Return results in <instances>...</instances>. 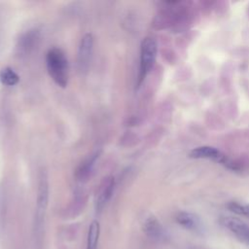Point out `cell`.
Returning a JSON list of instances; mask_svg holds the SVG:
<instances>
[{"mask_svg":"<svg viewBox=\"0 0 249 249\" xmlns=\"http://www.w3.org/2000/svg\"><path fill=\"white\" fill-rule=\"evenodd\" d=\"M47 69L53 82L65 88L68 83V60L64 52L59 48H52L46 55Z\"/></svg>","mask_w":249,"mask_h":249,"instance_id":"cell-1","label":"cell"},{"mask_svg":"<svg viewBox=\"0 0 249 249\" xmlns=\"http://www.w3.org/2000/svg\"><path fill=\"white\" fill-rule=\"evenodd\" d=\"M48 200H49V185L47 181V176L42 173L39 180V185H38L36 213H35V231L39 236L41 235V232L43 230L46 211L48 207Z\"/></svg>","mask_w":249,"mask_h":249,"instance_id":"cell-2","label":"cell"},{"mask_svg":"<svg viewBox=\"0 0 249 249\" xmlns=\"http://www.w3.org/2000/svg\"><path fill=\"white\" fill-rule=\"evenodd\" d=\"M157 43L151 37H146L141 43L139 83L142 82L153 68L157 57Z\"/></svg>","mask_w":249,"mask_h":249,"instance_id":"cell-3","label":"cell"},{"mask_svg":"<svg viewBox=\"0 0 249 249\" xmlns=\"http://www.w3.org/2000/svg\"><path fill=\"white\" fill-rule=\"evenodd\" d=\"M93 46V37L91 33L85 34L80 42L78 50V68L81 72H86L89 68Z\"/></svg>","mask_w":249,"mask_h":249,"instance_id":"cell-4","label":"cell"},{"mask_svg":"<svg viewBox=\"0 0 249 249\" xmlns=\"http://www.w3.org/2000/svg\"><path fill=\"white\" fill-rule=\"evenodd\" d=\"M190 157L195 159H209L215 161H219L225 165L230 164L229 160L219 150L210 146H201L192 150L190 152Z\"/></svg>","mask_w":249,"mask_h":249,"instance_id":"cell-5","label":"cell"},{"mask_svg":"<svg viewBox=\"0 0 249 249\" xmlns=\"http://www.w3.org/2000/svg\"><path fill=\"white\" fill-rule=\"evenodd\" d=\"M115 186V181L113 177H106L103 179L99 190L97 192L96 199H95V208L97 211H101L106 203L109 201L113 195Z\"/></svg>","mask_w":249,"mask_h":249,"instance_id":"cell-6","label":"cell"},{"mask_svg":"<svg viewBox=\"0 0 249 249\" xmlns=\"http://www.w3.org/2000/svg\"><path fill=\"white\" fill-rule=\"evenodd\" d=\"M222 224L233 232L239 239L249 245V226L238 219L231 217H225L221 220Z\"/></svg>","mask_w":249,"mask_h":249,"instance_id":"cell-7","label":"cell"},{"mask_svg":"<svg viewBox=\"0 0 249 249\" xmlns=\"http://www.w3.org/2000/svg\"><path fill=\"white\" fill-rule=\"evenodd\" d=\"M143 231L153 239H160L163 234V229L160 222L153 216L148 217L143 223Z\"/></svg>","mask_w":249,"mask_h":249,"instance_id":"cell-8","label":"cell"},{"mask_svg":"<svg viewBox=\"0 0 249 249\" xmlns=\"http://www.w3.org/2000/svg\"><path fill=\"white\" fill-rule=\"evenodd\" d=\"M100 234V226L97 221H92L89 227L86 249H97Z\"/></svg>","mask_w":249,"mask_h":249,"instance_id":"cell-9","label":"cell"},{"mask_svg":"<svg viewBox=\"0 0 249 249\" xmlns=\"http://www.w3.org/2000/svg\"><path fill=\"white\" fill-rule=\"evenodd\" d=\"M175 219L179 225H181L182 227L189 229V230L196 229L199 224L197 217L195 216L194 214L188 213V212H179L176 215Z\"/></svg>","mask_w":249,"mask_h":249,"instance_id":"cell-10","label":"cell"},{"mask_svg":"<svg viewBox=\"0 0 249 249\" xmlns=\"http://www.w3.org/2000/svg\"><path fill=\"white\" fill-rule=\"evenodd\" d=\"M0 81L5 86H15L18 83L19 77L11 67H5L0 71Z\"/></svg>","mask_w":249,"mask_h":249,"instance_id":"cell-11","label":"cell"},{"mask_svg":"<svg viewBox=\"0 0 249 249\" xmlns=\"http://www.w3.org/2000/svg\"><path fill=\"white\" fill-rule=\"evenodd\" d=\"M227 207L230 211H231L235 214L249 217V204H247V203H239L237 201H231L227 204Z\"/></svg>","mask_w":249,"mask_h":249,"instance_id":"cell-12","label":"cell"},{"mask_svg":"<svg viewBox=\"0 0 249 249\" xmlns=\"http://www.w3.org/2000/svg\"><path fill=\"white\" fill-rule=\"evenodd\" d=\"M37 40V32L36 31H30L26 33L20 40L21 46L20 49H23L24 51L29 50L34 45L35 41Z\"/></svg>","mask_w":249,"mask_h":249,"instance_id":"cell-13","label":"cell"}]
</instances>
